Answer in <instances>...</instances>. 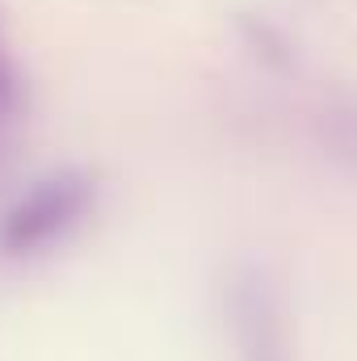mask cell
Segmentation results:
<instances>
[{
  "label": "cell",
  "instance_id": "1",
  "mask_svg": "<svg viewBox=\"0 0 357 361\" xmlns=\"http://www.w3.org/2000/svg\"><path fill=\"white\" fill-rule=\"evenodd\" d=\"M89 197H92V185L80 173H59V177L42 180L30 197H21L8 210V219L0 227V244L8 252H30L34 244L55 240L63 227H72L85 214Z\"/></svg>",
  "mask_w": 357,
  "mask_h": 361
}]
</instances>
